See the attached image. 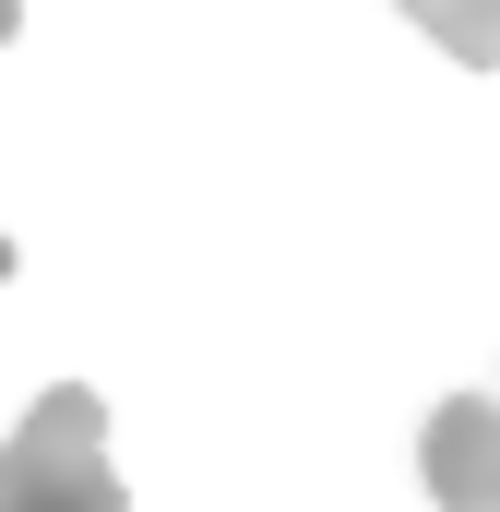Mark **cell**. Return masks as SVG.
<instances>
[{
	"mask_svg": "<svg viewBox=\"0 0 500 512\" xmlns=\"http://www.w3.org/2000/svg\"><path fill=\"white\" fill-rule=\"evenodd\" d=\"M0 512H131L108 465V405L84 382H48L0 441Z\"/></svg>",
	"mask_w": 500,
	"mask_h": 512,
	"instance_id": "1",
	"label": "cell"
},
{
	"mask_svg": "<svg viewBox=\"0 0 500 512\" xmlns=\"http://www.w3.org/2000/svg\"><path fill=\"white\" fill-rule=\"evenodd\" d=\"M417 477H429L441 512H500V382L429 405V429H417Z\"/></svg>",
	"mask_w": 500,
	"mask_h": 512,
	"instance_id": "2",
	"label": "cell"
},
{
	"mask_svg": "<svg viewBox=\"0 0 500 512\" xmlns=\"http://www.w3.org/2000/svg\"><path fill=\"white\" fill-rule=\"evenodd\" d=\"M405 24L429 48H453L465 72H500V0H405Z\"/></svg>",
	"mask_w": 500,
	"mask_h": 512,
	"instance_id": "3",
	"label": "cell"
},
{
	"mask_svg": "<svg viewBox=\"0 0 500 512\" xmlns=\"http://www.w3.org/2000/svg\"><path fill=\"white\" fill-rule=\"evenodd\" d=\"M12 12H24V0H0V48H12Z\"/></svg>",
	"mask_w": 500,
	"mask_h": 512,
	"instance_id": "4",
	"label": "cell"
},
{
	"mask_svg": "<svg viewBox=\"0 0 500 512\" xmlns=\"http://www.w3.org/2000/svg\"><path fill=\"white\" fill-rule=\"evenodd\" d=\"M0 286H12V227H0Z\"/></svg>",
	"mask_w": 500,
	"mask_h": 512,
	"instance_id": "5",
	"label": "cell"
}]
</instances>
